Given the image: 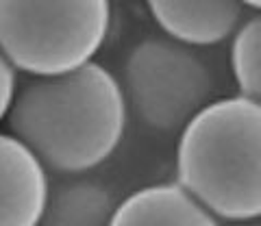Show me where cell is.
Here are the masks:
<instances>
[{"instance_id": "obj_1", "label": "cell", "mask_w": 261, "mask_h": 226, "mask_svg": "<svg viewBox=\"0 0 261 226\" xmlns=\"http://www.w3.org/2000/svg\"><path fill=\"white\" fill-rule=\"evenodd\" d=\"M128 113L120 78L92 61L65 74L29 78L18 87L7 122L46 170L79 176L116 155Z\"/></svg>"}, {"instance_id": "obj_2", "label": "cell", "mask_w": 261, "mask_h": 226, "mask_svg": "<svg viewBox=\"0 0 261 226\" xmlns=\"http://www.w3.org/2000/svg\"><path fill=\"white\" fill-rule=\"evenodd\" d=\"M174 183L220 222L261 215V100H209L178 131Z\"/></svg>"}, {"instance_id": "obj_3", "label": "cell", "mask_w": 261, "mask_h": 226, "mask_svg": "<svg viewBox=\"0 0 261 226\" xmlns=\"http://www.w3.org/2000/svg\"><path fill=\"white\" fill-rule=\"evenodd\" d=\"M111 20V0H0V50L18 74H65L96 61Z\"/></svg>"}, {"instance_id": "obj_4", "label": "cell", "mask_w": 261, "mask_h": 226, "mask_svg": "<svg viewBox=\"0 0 261 226\" xmlns=\"http://www.w3.org/2000/svg\"><path fill=\"white\" fill-rule=\"evenodd\" d=\"M120 85L140 122L157 133H178L211 100L214 72L196 48L152 35L126 52Z\"/></svg>"}, {"instance_id": "obj_5", "label": "cell", "mask_w": 261, "mask_h": 226, "mask_svg": "<svg viewBox=\"0 0 261 226\" xmlns=\"http://www.w3.org/2000/svg\"><path fill=\"white\" fill-rule=\"evenodd\" d=\"M48 191L44 163L18 137L0 131V226H37Z\"/></svg>"}, {"instance_id": "obj_6", "label": "cell", "mask_w": 261, "mask_h": 226, "mask_svg": "<svg viewBox=\"0 0 261 226\" xmlns=\"http://www.w3.org/2000/svg\"><path fill=\"white\" fill-rule=\"evenodd\" d=\"M146 7L161 35L196 50L226 42L246 18L238 0H146Z\"/></svg>"}, {"instance_id": "obj_7", "label": "cell", "mask_w": 261, "mask_h": 226, "mask_svg": "<svg viewBox=\"0 0 261 226\" xmlns=\"http://www.w3.org/2000/svg\"><path fill=\"white\" fill-rule=\"evenodd\" d=\"M109 226H222L181 185L150 183L118 200Z\"/></svg>"}, {"instance_id": "obj_8", "label": "cell", "mask_w": 261, "mask_h": 226, "mask_svg": "<svg viewBox=\"0 0 261 226\" xmlns=\"http://www.w3.org/2000/svg\"><path fill=\"white\" fill-rule=\"evenodd\" d=\"M118 198L107 183L92 176H65L50 183L37 226H109Z\"/></svg>"}, {"instance_id": "obj_9", "label": "cell", "mask_w": 261, "mask_h": 226, "mask_svg": "<svg viewBox=\"0 0 261 226\" xmlns=\"http://www.w3.org/2000/svg\"><path fill=\"white\" fill-rule=\"evenodd\" d=\"M228 66L238 87V96L261 100V18L252 13L244 18L228 37Z\"/></svg>"}, {"instance_id": "obj_10", "label": "cell", "mask_w": 261, "mask_h": 226, "mask_svg": "<svg viewBox=\"0 0 261 226\" xmlns=\"http://www.w3.org/2000/svg\"><path fill=\"white\" fill-rule=\"evenodd\" d=\"M18 70H15L9 59L0 50V124L7 120L11 111L13 98L18 94Z\"/></svg>"}, {"instance_id": "obj_11", "label": "cell", "mask_w": 261, "mask_h": 226, "mask_svg": "<svg viewBox=\"0 0 261 226\" xmlns=\"http://www.w3.org/2000/svg\"><path fill=\"white\" fill-rule=\"evenodd\" d=\"M238 3L244 7V9H250V11H259L261 9V0H238Z\"/></svg>"}, {"instance_id": "obj_12", "label": "cell", "mask_w": 261, "mask_h": 226, "mask_svg": "<svg viewBox=\"0 0 261 226\" xmlns=\"http://www.w3.org/2000/svg\"><path fill=\"white\" fill-rule=\"evenodd\" d=\"M222 226H261L259 220H244V222H222Z\"/></svg>"}]
</instances>
